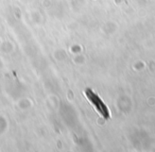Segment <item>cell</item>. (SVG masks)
<instances>
[{
  "instance_id": "6da1fadb",
  "label": "cell",
  "mask_w": 155,
  "mask_h": 152,
  "mask_svg": "<svg viewBox=\"0 0 155 152\" xmlns=\"http://www.w3.org/2000/svg\"><path fill=\"white\" fill-rule=\"evenodd\" d=\"M85 95H86V97L88 98V100L94 104V107H96V109L99 112V114H100L104 119L110 118V111H108L107 107L105 105V103L101 100V98L99 97L96 93H94L90 88H87L85 91Z\"/></svg>"
}]
</instances>
